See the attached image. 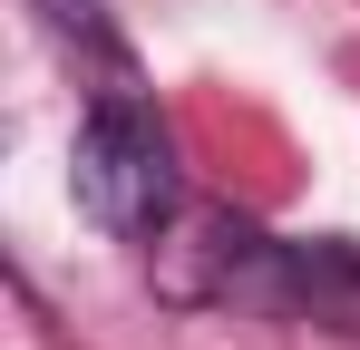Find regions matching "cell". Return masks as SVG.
I'll list each match as a JSON object with an SVG mask.
<instances>
[{
  "mask_svg": "<svg viewBox=\"0 0 360 350\" xmlns=\"http://www.w3.org/2000/svg\"><path fill=\"white\" fill-rule=\"evenodd\" d=\"M68 185L88 205V224L117 233V243H156L176 224V146H166V117L136 98V78H108L88 108H78V136H68Z\"/></svg>",
  "mask_w": 360,
  "mask_h": 350,
  "instance_id": "obj_1",
  "label": "cell"
},
{
  "mask_svg": "<svg viewBox=\"0 0 360 350\" xmlns=\"http://www.w3.org/2000/svg\"><path fill=\"white\" fill-rule=\"evenodd\" d=\"M263 311H292L321 331H360V243H273Z\"/></svg>",
  "mask_w": 360,
  "mask_h": 350,
  "instance_id": "obj_2",
  "label": "cell"
}]
</instances>
